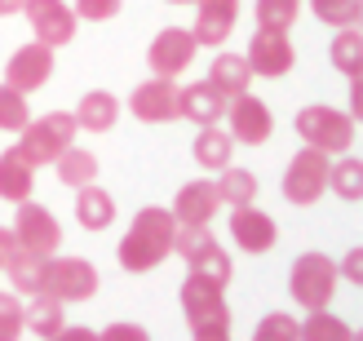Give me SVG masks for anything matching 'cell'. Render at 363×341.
<instances>
[{
    "label": "cell",
    "mask_w": 363,
    "mask_h": 341,
    "mask_svg": "<svg viewBox=\"0 0 363 341\" xmlns=\"http://www.w3.org/2000/svg\"><path fill=\"white\" fill-rule=\"evenodd\" d=\"M173 235H177V218L160 204H147V208H138V218L129 222L116 257L129 275H147L164 257H173Z\"/></svg>",
    "instance_id": "cell-1"
},
{
    "label": "cell",
    "mask_w": 363,
    "mask_h": 341,
    "mask_svg": "<svg viewBox=\"0 0 363 341\" xmlns=\"http://www.w3.org/2000/svg\"><path fill=\"white\" fill-rule=\"evenodd\" d=\"M76 133L80 129H76V116L71 111H49L40 120H27V129L18 133V155H23L31 169H45L76 142Z\"/></svg>",
    "instance_id": "cell-2"
},
{
    "label": "cell",
    "mask_w": 363,
    "mask_h": 341,
    "mask_svg": "<svg viewBox=\"0 0 363 341\" xmlns=\"http://www.w3.org/2000/svg\"><path fill=\"white\" fill-rule=\"evenodd\" d=\"M337 262L328 253H301L288 271V293L301 311H323L337 297Z\"/></svg>",
    "instance_id": "cell-3"
},
{
    "label": "cell",
    "mask_w": 363,
    "mask_h": 341,
    "mask_svg": "<svg viewBox=\"0 0 363 341\" xmlns=\"http://www.w3.org/2000/svg\"><path fill=\"white\" fill-rule=\"evenodd\" d=\"M297 133L306 147H315L323 155H346L354 147V120L346 111H337V106H301L297 111Z\"/></svg>",
    "instance_id": "cell-4"
},
{
    "label": "cell",
    "mask_w": 363,
    "mask_h": 341,
    "mask_svg": "<svg viewBox=\"0 0 363 341\" xmlns=\"http://www.w3.org/2000/svg\"><path fill=\"white\" fill-rule=\"evenodd\" d=\"M328 169H333V155H323L315 147H301L284 169V200L297 204V208H311L328 195Z\"/></svg>",
    "instance_id": "cell-5"
},
{
    "label": "cell",
    "mask_w": 363,
    "mask_h": 341,
    "mask_svg": "<svg viewBox=\"0 0 363 341\" xmlns=\"http://www.w3.org/2000/svg\"><path fill=\"white\" fill-rule=\"evenodd\" d=\"M9 230H13V240H18L23 253L49 257V253H58V248H62V226H58V218H53L45 204H35V200L18 204V222Z\"/></svg>",
    "instance_id": "cell-6"
},
{
    "label": "cell",
    "mask_w": 363,
    "mask_h": 341,
    "mask_svg": "<svg viewBox=\"0 0 363 341\" xmlns=\"http://www.w3.org/2000/svg\"><path fill=\"white\" fill-rule=\"evenodd\" d=\"M98 266L84 262V257H53L45 266V293H53L62 301V306H71V301H89L98 293Z\"/></svg>",
    "instance_id": "cell-7"
},
{
    "label": "cell",
    "mask_w": 363,
    "mask_h": 341,
    "mask_svg": "<svg viewBox=\"0 0 363 341\" xmlns=\"http://www.w3.org/2000/svg\"><path fill=\"white\" fill-rule=\"evenodd\" d=\"M195 49H199V40L191 35V27H164V31H160L155 40L147 45V67H151V76H164V80L182 76V71L195 62Z\"/></svg>",
    "instance_id": "cell-8"
},
{
    "label": "cell",
    "mask_w": 363,
    "mask_h": 341,
    "mask_svg": "<svg viewBox=\"0 0 363 341\" xmlns=\"http://www.w3.org/2000/svg\"><path fill=\"white\" fill-rule=\"evenodd\" d=\"M23 13H27V23H31V31H35V40H40V45L58 49L67 40H76L80 18H76V9H71L67 0H27Z\"/></svg>",
    "instance_id": "cell-9"
},
{
    "label": "cell",
    "mask_w": 363,
    "mask_h": 341,
    "mask_svg": "<svg viewBox=\"0 0 363 341\" xmlns=\"http://www.w3.org/2000/svg\"><path fill=\"white\" fill-rule=\"evenodd\" d=\"M248 71L252 76H266V80H279V76H288L293 71V62H297V49H293V40H288V31H266V27H257V35L248 40Z\"/></svg>",
    "instance_id": "cell-10"
},
{
    "label": "cell",
    "mask_w": 363,
    "mask_h": 341,
    "mask_svg": "<svg viewBox=\"0 0 363 341\" xmlns=\"http://www.w3.org/2000/svg\"><path fill=\"white\" fill-rule=\"evenodd\" d=\"M226 116H230L226 133L240 142V147H262V142H270V133H275V116H270V106L262 98H252V94L230 98Z\"/></svg>",
    "instance_id": "cell-11"
},
{
    "label": "cell",
    "mask_w": 363,
    "mask_h": 341,
    "mask_svg": "<svg viewBox=\"0 0 363 341\" xmlns=\"http://www.w3.org/2000/svg\"><path fill=\"white\" fill-rule=\"evenodd\" d=\"M230 240L240 253H270L279 240V226L266 208L244 204V208H230Z\"/></svg>",
    "instance_id": "cell-12"
},
{
    "label": "cell",
    "mask_w": 363,
    "mask_h": 341,
    "mask_svg": "<svg viewBox=\"0 0 363 341\" xmlns=\"http://www.w3.org/2000/svg\"><path fill=\"white\" fill-rule=\"evenodd\" d=\"M129 111L142 124H173V120H182L177 116V84L164 80V76L142 80L133 94H129Z\"/></svg>",
    "instance_id": "cell-13"
},
{
    "label": "cell",
    "mask_w": 363,
    "mask_h": 341,
    "mask_svg": "<svg viewBox=\"0 0 363 341\" xmlns=\"http://www.w3.org/2000/svg\"><path fill=\"white\" fill-rule=\"evenodd\" d=\"M53 76V49L31 40L13 53V58L5 62V84H13L18 94H35V89H45Z\"/></svg>",
    "instance_id": "cell-14"
},
{
    "label": "cell",
    "mask_w": 363,
    "mask_h": 341,
    "mask_svg": "<svg viewBox=\"0 0 363 341\" xmlns=\"http://www.w3.org/2000/svg\"><path fill=\"white\" fill-rule=\"evenodd\" d=\"M235 23H240V0H195V27H191V35L199 45L217 49V45L230 40Z\"/></svg>",
    "instance_id": "cell-15"
},
{
    "label": "cell",
    "mask_w": 363,
    "mask_h": 341,
    "mask_svg": "<svg viewBox=\"0 0 363 341\" xmlns=\"http://www.w3.org/2000/svg\"><path fill=\"white\" fill-rule=\"evenodd\" d=\"M217 208H222V200H217V186L208 182V177H195V182H186L177 195H173V218L177 226H208L217 218Z\"/></svg>",
    "instance_id": "cell-16"
},
{
    "label": "cell",
    "mask_w": 363,
    "mask_h": 341,
    "mask_svg": "<svg viewBox=\"0 0 363 341\" xmlns=\"http://www.w3.org/2000/svg\"><path fill=\"white\" fill-rule=\"evenodd\" d=\"M177 116L204 129V124H217V120L226 116V98L217 94L208 80H195L186 89H177Z\"/></svg>",
    "instance_id": "cell-17"
},
{
    "label": "cell",
    "mask_w": 363,
    "mask_h": 341,
    "mask_svg": "<svg viewBox=\"0 0 363 341\" xmlns=\"http://www.w3.org/2000/svg\"><path fill=\"white\" fill-rule=\"evenodd\" d=\"M76 129L84 133H106V129H116V120H120V98L116 94H106V89H89V94L76 102Z\"/></svg>",
    "instance_id": "cell-18"
},
{
    "label": "cell",
    "mask_w": 363,
    "mask_h": 341,
    "mask_svg": "<svg viewBox=\"0 0 363 341\" xmlns=\"http://www.w3.org/2000/svg\"><path fill=\"white\" fill-rule=\"evenodd\" d=\"M252 80H257V76L248 71V58H244V53H217L213 67H208V84H213L226 102L240 98V94H248Z\"/></svg>",
    "instance_id": "cell-19"
},
{
    "label": "cell",
    "mask_w": 363,
    "mask_h": 341,
    "mask_svg": "<svg viewBox=\"0 0 363 341\" xmlns=\"http://www.w3.org/2000/svg\"><path fill=\"white\" fill-rule=\"evenodd\" d=\"M230 151H235V138L222 129V124H204V129L195 133V142H191L195 164L208 169V173H222L230 164Z\"/></svg>",
    "instance_id": "cell-20"
},
{
    "label": "cell",
    "mask_w": 363,
    "mask_h": 341,
    "mask_svg": "<svg viewBox=\"0 0 363 341\" xmlns=\"http://www.w3.org/2000/svg\"><path fill=\"white\" fill-rule=\"evenodd\" d=\"M31 191H35V169L18 155V147H9L0 155V200L23 204V200H31Z\"/></svg>",
    "instance_id": "cell-21"
},
{
    "label": "cell",
    "mask_w": 363,
    "mask_h": 341,
    "mask_svg": "<svg viewBox=\"0 0 363 341\" xmlns=\"http://www.w3.org/2000/svg\"><path fill=\"white\" fill-rule=\"evenodd\" d=\"M76 222L84 230H106L116 222V200H111V191H102L98 182H89V186H76Z\"/></svg>",
    "instance_id": "cell-22"
},
{
    "label": "cell",
    "mask_w": 363,
    "mask_h": 341,
    "mask_svg": "<svg viewBox=\"0 0 363 341\" xmlns=\"http://www.w3.org/2000/svg\"><path fill=\"white\" fill-rule=\"evenodd\" d=\"M45 266H49V257H35V253L13 248V253L5 257V271H0V275L9 279V289L35 297V293H45Z\"/></svg>",
    "instance_id": "cell-23"
},
{
    "label": "cell",
    "mask_w": 363,
    "mask_h": 341,
    "mask_svg": "<svg viewBox=\"0 0 363 341\" xmlns=\"http://www.w3.org/2000/svg\"><path fill=\"white\" fill-rule=\"evenodd\" d=\"M297 341H359V337L346 319L323 306V311H306V319H297Z\"/></svg>",
    "instance_id": "cell-24"
},
{
    "label": "cell",
    "mask_w": 363,
    "mask_h": 341,
    "mask_svg": "<svg viewBox=\"0 0 363 341\" xmlns=\"http://www.w3.org/2000/svg\"><path fill=\"white\" fill-rule=\"evenodd\" d=\"M23 328H31L35 337H53L58 328H67V306L53 293H35L31 306H23Z\"/></svg>",
    "instance_id": "cell-25"
},
{
    "label": "cell",
    "mask_w": 363,
    "mask_h": 341,
    "mask_svg": "<svg viewBox=\"0 0 363 341\" xmlns=\"http://www.w3.org/2000/svg\"><path fill=\"white\" fill-rule=\"evenodd\" d=\"M217 200H222L226 208H244L257 200V173L252 169H240V164H226L222 173H217Z\"/></svg>",
    "instance_id": "cell-26"
},
{
    "label": "cell",
    "mask_w": 363,
    "mask_h": 341,
    "mask_svg": "<svg viewBox=\"0 0 363 341\" xmlns=\"http://www.w3.org/2000/svg\"><path fill=\"white\" fill-rule=\"evenodd\" d=\"M177 297H182V315H186V319H199V315H208L217 306H226V289H217V284L199 279L191 271H186V279H182V293Z\"/></svg>",
    "instance_id": "cell-27"
},
{
    "label": "cell",
    "mask_w": 363,
    "mask_h": 341,
    "mask_svg": "<svg viewBox=\"0 0 363 341\" xmlns=\"http://www.w3.org/2000/svg\"><path fill=\"white\" fill-rule=\"evenodd\" d=\"M53 169H58V182L62 186H89V182H98V155L94 151H84V147H76V142H71V147L53 160Z\"/></svg>",
    "instance_id": "cell-28"
},
{
    "label": "cell",
    "mask_w": 363,
    "mask_h": 341,
    "mask_svg": "<svg viewBox=\"0 0 363 341\" xmlns=\"http://www.w3.org/2000/svg\"><path fill=\"white\" fill-rule=\"evenodd\" d=\"M333 67H337L346 80H359V76H363V35H359V27H337Z\"/></svg>",
    "instance_id": "cell-29"
},
{
    "label": "cell",
    "mask_w": 363,
    "mask_h": 341,
    "mask_svg": "<svg viewBox=\"0 0 363 341\" xmlns=\"http://www.w3.org/2000/svg\"><path fill=\"white\" fill-rule=\"evenodd\" d=\"M337 160V164L328 169V191H337L341 195V200H363V164H359V160L346 151V155H333Z\"/></svg>",
    "instance_id": "cell-30"
},
{
    "label": "cell",
    "mask_w": 363,
    "mask_h": 341,
    "mask_svg": "<svg viewBox=\"0 0 363 341\" xmlns=\"http://www.w3.org/2000/svg\"><path fill=\"white\" fill-rule=\"evenodd\" d=\"M252 13H257V27L266 31H293V23L301 18V0H257Z\"/></svg>",
    "instance_id": "cell-31"
},
{
    "label": "cell",
    "mask_w": 363,
    "mask_h": 341,
    "mask_svg": "<svg viewBox=\"0 0 363 341\" xmlns=\"http://www.w3.org/2000/svg\"><path fill=\"white\" fill-rule=\"evenodd\" d=\"M27 120H31L27 94H18L13 84H0V129H5V133H23Z\"/></svg>",
    "instance_id": "cell-32"
},
{
    "label": "cell",
    "mask_w": 363,
    "mask_h": 341,
    "mask_svg": "<svg viewBox=\"0 0 363 341\" xmlns=\"http://www.w3.org/2000/svg\"><path fill=\"white\" fill-rule=\"evenodd\" d=\"M306 5H311L315 18L328 23V27H359V18H363L359 0H306Z\"/></svg>",
    "instance_id": "cell-33"
},
{
    "label": "cell",
    "mask_w": 363,
    "mask_h": 341,
    "mask_svg": "<svg viewBox=\"0 0 363 341\" xmlns=\"http://www.w3.org/2000/svg\"><path fill=\"white\" fill-rule=\"evenodd\" d=\"M208 248H217V240H213L208 226H177V235H173V257L195 262L199 253H208Z\"/></svg>",
    "instance_id": "cell-34"
},
{
    "label": "cell",
    "mask_w": 363,
    "mask_h": 341,
    "mask_svg": "<svg viewBox=\"0 0 363 341\" xmlns=\"http://www.w3.org/2000/svg\"><path fill=\"white\" fill-rule=\"evenodd\" d=\"M191 266V275H199V279H208V284H217V289H230V257L222 253V248H208V253H199L195 262H186Z\"/></svg>",
    "instance_id": "cell-35"
},
{
    "label": "cell",
    "mask_w": 363,
    "mask_h": 341,
    "mask_svg": "<svg viewBox=\"0 0 363 341\" xmlns=\"http://www.w3.org/2000/svg\"><path fill=\"white\" fill-rule=\"evenodd\" d=\"M195 341H230V306H217L199 319H186Z\"/></svg>",
    "instance_id": "cell-36"
},
{
    "label": "cell",
    "mask_w": 363,
    "mask_h": 341,
    "mask_svg": "<svg viewBox=\"0 0 363 341\" xmlns=\"http://www.w3.org/2000/svg\"><path fill=\"white\" fill-rule=\"evenodd\" d=\"M252 341H297V319L284 311H270L257 324V332H252Z\"/></svg>",
    "instance_id": "cell-37"
},
{
    "label": "cell",
    "mask_w": 363,
    "mask_h": 341,
    "mask_svg": "<svg viewBox=\"0 0 363 341\" xmlns=\"http://www.w3.org/2000/svg\"><path fill=\"white\" fill-rule=\"evenodd\" d=\"M23 337V306L18 293H0V341H18Z\"/></svg>",
    "instance_id": "cell-38"
},
{
    "label": "cell",
    "mask_w": 363,
    "mask_h": 341,
    "mask_svg": "<svg viewBox=\"0 0 363 341\" xmlns=\"http://www.w3.org/2000/svg\"><path fill=\"white\" fill-rule=\"evenodd\" d=\"M76 18H84V23H111V18L124 9V0H76Z\"/></svg>",
    "instance_id": "cell-39"
},
{
    "label": "cell",
    "mask_w": 363,
    "mask_h": 341,
    "mask_svg": "<svg viewBox=\"0 0 363 341\" xmlns=\"http://www.w3.org/2000/svg\"><path fill=\"white\" fill-rule=\"evenodd\" d=\"M98 341H151V332L142 324H133V319H116V324H106L98 332Z\"/></svg>",
    "instance_id": "cell-40"
},
{
    "label": "cell",
    "mask_w": 363,
    "mask_h": 341,
    "mask_svg": "<svg viewBox=\"0 0 363 341\" xmlns=\"http://www.w3.org/2000/svg\"><path fill=\"white\" fill-rule=\"evenodd\" d=\"M337 275H346L350 284H359V279H363V248H350V253L341 257V266H337Z\"/></svg>",
    "instance_id": "cell-41"
},
{
    "label": "cell",
    "mask_w": 363,
    "mask_h": 341,
    "mask_svg": "<svg viewBox=\"0 0 363 341\" xmlns=\"http://www.w3.org/2000/svg\"><path fill=\"white\" fill-rule=\"evenodd\" d=\"M45 341H98V332L94 328H58V332L45 337Z\"/></svg>",
    "instance_id": "cell-42"
},
{
    "label": "cell",
    "mask_w": 363,
    "mask_h": 341,
    "mask_svg": "<svg viewBox=\"0 0 363 341\" xmlns=\"http://www.w3.org/2000/svg\"><path fill=\"white\" fill-rule=\"evenodd\" d=\"M18 248V240H13V230L9 226H0V271H5V257Z\"/></svg>",
    "instance_id": "cell-43"
},
{
    "label": "cell",
    "mask_w": 363,
    "mask_h": 341,
    "mask_svg": "<svg viewBox=\"0 0 363 341\" xmlns=\"http://www.w3.org/2000/svg\"><path fill=\"white\" fill-rule=\"evenodd\" d=\"M350 120H359L363 116V94H359V80H350V111H346Z\"/></svg>",
    "instance_id": "cell-44"
},
{
    "label": "cell",
    "mask_w": 363,
    "mask_h": 341,
    "mask_svg": "<svg viewBox=\"0 0 363 341\" xmlns=\"http://www.w3.org/2000/svg\"><path fill=\"white\" fill-rule=\"evenodd\" d=\"M27 0H0V18H9V13H23Z\"/></svg>",
    "instance_id": "cell-45"
},
{
    "label": "cell",
    "mask_w": 363,
    "mask_h": 341,
    "mask_svg": "<svg viewBox=\"0 0 363 341\" xmlns=\"http://www.w3.org/2000/svg\"><path fill=\"white\" fill-rule=\"evenodd\" d=\"M169 5H195V0H169Z\"/></svg>",
    "instance_id": "cell-46"
}]
</instances>
